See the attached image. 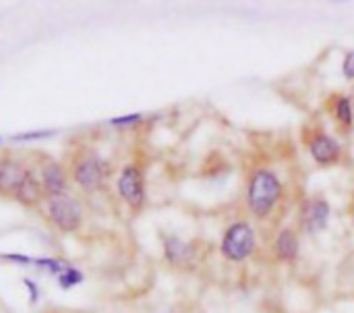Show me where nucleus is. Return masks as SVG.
Wrapping results in <instances>:
<instances>
[{
	"instance_id": "20",
	"label": "nucleus",
	"mask_w": 354,
	"mask_h": 313,
	"mask_svg": "<svg viewBox=\"0 0 354 313\" xmlns=\"http://www.w3.org/2000/svg\"><path fill=\"white\" fill-rule=\"evenodd\" d=\"M23 285L27 287V293H29V303L35 305L37 299H39V291H37V285L31 280V278H23Z\"/></svg>"
},
{
	"instance_id": "10",
	"label": "nucleus",
	"mask_w": 354,
	"mask_h": 313,
	"mask_svg": "<svg viewBox=\"0 0 354 313\" xmlns=\"http://www.w3.org/2000/svg\"><path fill=\"white\" fill-rule=\"evenodd\" d=\"M164 256L172 266H185L195 256V245L178 239V237H166L164 239Z\"/></svg>"
},
{
	"instance_id": "16",
	"label": "nucleus",
	"mask_w": 354,
	"mask_h": 313,
	"mask_svg": "<svg viewBox=\"0 0 354 313\" xmlns=\"http://www.w3.org/2000/svg\"><path fill=\"white\" fill-rule=\"evenodd\" d=\"M56 131L54 129H41V131H27V133H19L12 137V141H35V139H48L52 137Z\"/></svg>"
},
{
	"instance_id": "13",
	"label": "nucleus",
	"mask_w": 354,
	"mask_h": 313,
	"mask_svg": "<svg viewBox=\"0 0 354 313\" xmlns=\"http://www.w3.org/2000/svg\"><path fill=\"white\" fill-rule=\"evenodd\" d=\"M334 114L336 118L344 125V127H351L353 125V104L346 96H340L336 100V108H334Z\"/></svg>"
},
{
	"instance_id": "19",
	"label": "nucleus",
	"mask_w": 354,
	"mask_h": 313,
	"mask_svg": "<svg viewBox=\"0 0 354 313\" xmlns=\"http://www.w3.org/2000/svg\"><path fill=\"white\" fill-rule=\"evenodd\" d=\"M342 73H344L346 79H354V50L346 52L344 62H342Z\"/></svg>"
},
{
	"instance_id": "2",
	"label": "nucleus",
	"mask_w": 354,
	"mask_h": 313,
	"mask_svg": "<svg viewBox=\"0 0 354 313\" xmlns=\"http://www.w3.org/2000/svg\"><path fill=\"white\" fill-rule=\"evenodd\" d=\"M46 212H48L50 222L60 233H75V231H79V226L83 222L81 206L68 193L58 195V197H48L46 199Z\"/></svg>"
},
{
	"instance_id": "21",
	"label": "nucleus",
	"mask_w": 354,
	"mask_h": 313,
	"mask_svg": "<svg viewBox=\"0 0 354 313\" xmlns=\"http://www.w3.org/2000/svg\"><path fill=\"white\" fill-rule=\"evenodd\" d=\"M0 143H2V137H0Z\"/></svg>"
},
{
	"instance_id": "1",
	"label": "nucleus",
	"mask_w": 354,
	"mask_h": 313,
	"mask_svg": "<svg viewBox=\"0 0 354 313\" xmlns=\"http://www.w3.org/2000/svg\"><path fill=\"white\" fill-rule=\"evenodd\" d=\"M282 195V183L272 170H257L249 183V208L255 216H268Z\"/></svg>"
},
{
	"instance_id": "9",
	"label": "nucleus",
	"mask_w": 354,
	"mask_h": 313,
	"mask_svg": "<svg viewBox=\"0 0 354 313\" xmlns=\"http://www.w3.org/2000/svg\"><path fill=\"white\" fill-rule=\"evenodd\" d=\"M21 206H27V208H35L39 206V202L44 199V187H41V181L37 179V175L27 168L25 175H23V181L19 183L15 195H12Z\"/></svg>"
},
{
	"instance_id": "8",
	"label": "nucleus",
	"mask_w": 354,
	"mask_h": 313,
	"mask_svg": "<svg viewBox=\"0 0 354 313\" xmlns=\"http://www.w3.org/2000/svg\"><path fill=\"white\" fill-rule=\"evenodd\" d=\"M25 166L10 156H2L0 158V195L2 197H12L19 183L23 181L25 175Z\"/></svg>"
},
{
	"instance_id": "5",
	"label": "nucleus",
	"mask_w": 354,
	"mask_h": 313,
	"mask_svg": "<svg viewBox=\"0 0 354 313\" xmlns=\"http://www.w3.org/2000/svg\"><path fill=\"white\" fill-rule=\"evenodd\" d=\"M118 195L131 206V208H141L145 202V181H143V172L139 166L129 164L122 168L118 183H116Z\"/></svg>"
},
{
	"instance_id": "11",
	"label": "nucleus",
	"mask_w": 354,
	"mask_h": 313,
	"mask_svg": "<svg viewBox=\"0 0 354 313\" xmlns=\"http://www.w3.org/2000/svg\"><path fill=\"white\" fill-rule=\"evenodd\" d=\"M309 152H311L313 160L319 162V164H332V162H336L340 158V145L330 135H317L311 141Z\"/></svg>"
},
{
	"instance_id": "4",
	"label": "nucleus",
	"mask_w": 354,
	"mask_h": 313,
	"mask_svg": "<svg viewBox=\"0 0 354 313\" xmlns=\"http://www.w3.org/2000/svg\"><path fill=\"white\" fill-rule=\"evenodd\" d=\"M75 183L85 191H95L108 179V164L100 156H85L79 158L73 166Z\"/></svg>"
},
{
	"instance_id": "6",
	"label": "nucleus",
	"mask_w": 354,
	"mask_h": 313,
	"mask_svg": "<svg viewBox=\"0 0 354 313\" xmlns=\"http://www.w3.org/2000/svg\"><path fill=\"white\" fill-rule=\"evenodd\" d=\"M330 220V204L322 197H309L303 202L301 208V226L315 235L319 231H324L328 226Z\"/></svg>"
},
{
	"instance_id": "17",
	"label": "nucleus",
	"mask_w": 354,
	"mask_h": 313,
	"mask_svg": "<svg viewBox=\"0 0 354 313\" xmlns=\"http://www.w3.org/2000/svg\"><path fill=\"white\" fill-rule=\"evenodd\" d=\"M141 120H143L141 114H127V116H116V118H112L110 125L122 129V127H133V125H137V123H141Z\"/></svg>"
},
{
	"instance_id": "18",
	"label": "nucleus",
	"mask_w": 354,
	"mask_h": 313,
	"mask_svg": "<svg viewBox=\"0 0 354 313\" xmlns=\"http://www.w3.org/2000/svg\"><path fill=\"white\" fill-rule=\"evenodd\" d=\"M0 260H4V262H12V264L29 266V264H33V260H35V258L23 256V253H0Z\"/></svg>"
},
{
	"instance_id": "12",
	"label": "nucleus",
	"mask_w": 354,
	"mask_h": 313,
	"mask_svg": "<svg viewBox=\"0 0 354 313\" xmlns=\"http://www.w3.org/2000/svg\"><path fill=\"white\" fill-rule=\"evenodd\" d=\"M276 253L284 262L297 260V256H299V239H297V235L290 229H286V231H282L278 235V239H276Z\"/></svg>"
},
{
	"instance_id": "15",
	"label": "nucleus",
	"mask_w": 354,
	"mask_h": 313,
	"mask_svg": "<svg viewBox=\"0 0 354 313\" xmlns=\"http://www.w3.org/2000/svg\"><path fill=\"white\" fill-rule=\"evenodd\" d=\"M33 264H35V266H39V268H46L50 274H56V276H60V274H62V270H64V268H68V264H66V262L56 260V258H35V260H33Z\"/></svg>"
},
{
	"instance_id": "14",
	"label": "nucleus",
	"mask_w": 354,
	"mask_h": 313,
	"mask_svg": "<svg viewBox=\"0 0 354 313\" xmlns=\"http://www.w3.org/2000/svg\"><path fill=\"white\" fill-rule=\"evenodd\" d=\"M83 283V274L77 270V268H64L62 270V274L58 276V285L64 289V291H68V289H73V287H77V285H81Z\"/></svg>"
},
{
	"instance_id": "3",
	"label": "nucleus",
	"mask_w": 354,
	"mask_h": 313,
	"mask_svg": "<svg viewBox=\"0 0 354 313\" xmlns=\"http://www.w3.org/2000/svg\"><path fill=\"white\" fill-rule=\"evenodd\" d=\"M255 251V231L247 222H234L222 239V256L230 262H243Z\"/></svg>"
},
{
	"instance_id": "7",
	"label": "nucleus",
	"mask_w": 354,
	"mask_h": 313,
	"mask_svg": "<svg viewBox=\"0 0 354 313\" xmlns=\"http://www.w3.org/2000/svg\"><path fill=\"white\" fill-rule=\"evenodd\" d=\"M41 187H44L46 199L66 195V172L60 162L48 160L41 164Z\"/></svg>"
}]
</instances>
